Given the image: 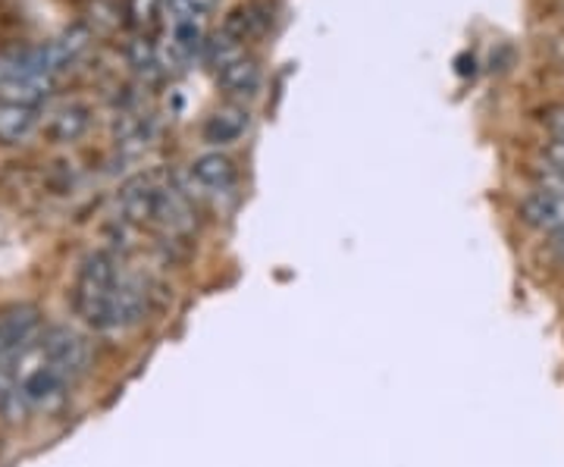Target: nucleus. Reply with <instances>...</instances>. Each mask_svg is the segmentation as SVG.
I'll use <instances>...</instances> for the list:
<instances>
[{"label": "nucleus", "mask_w": 564, "mask_h": 467, "mask_svg": "<svg viewBox=\"0 0 564 467\" xmlns=\"http://www.w3.org/2000/svg\"><path fill=\"white\" fill-rule=\"evenodd\" d=\"M69 298L85 326L98 333H126L151 314L154 289L144 273L126 264L120 251L98 248L82 258Z\"/></svg>", "instance_id": "obj_2"}, {"label": "nucleus", "mask_w": 564, "mask_h": 467, "mask_svg": "<svg viewBox=\"0 0 564 467\" xmlns=\"http://www.w3.org/2000/svg\"><path fill=\"white\" fill-rule=\"evenodd\" d=\"M129 7V25L135 29V35H154L161 29L163 20V0H126Z\"/></svg>", "instance_id": "obj_13"}, {"label": "nucleus", "mask_w": 564, "mask_h": 467, "mask_svg": "<svg viewBox=\"0 0 564 467\" xmlns=\"http://www.w3.org/2000/svg\"><path fill=\"white\" fill-rule=\"evenodd\" d=\"M41 107H25V104L0 101V144L29 142L41 129Z\"/></svg>", "instance_id": "obj_10"}, {"label": "nucleus", "mask_w": 564, "mask_h": 467, "mask_svg": "<svg viewBox=\"0 0 564 467\" xmlns=\"http://www.w3.org/2000/svg\"><path fill=\"white\" fill-rule=\"evenodd\" d=\"M188 3H192V7H195L198 13H204V17H207V13L214 10V3H217V0H188Z\"/></svg>", "instance_id": "obj_17"}, {"label": "nucleus", "mask_w": 564, "mask_h": 467, "mask_svg": "<svg viewBox=\"0 0 564 467\" xmlns=\"http://www.w3.org/2000/svg\"><path fill=\"white\" fill-rule=\"evenodd\" d=\"M85 17V29L91 35H113L120 25H129V7L126 0H91Z\"/></svg>", "instance_id": "obj_12"}, {"label": "nucleus", "mask_w": 564, "mask_h": 467, "mask_svg": "<svg viewBox=\"0 0 564 467\" xmlns=\"http://www.w3.org/2000/svg\"><path fill=\"white\" fill-rule=\"evenodd\" d=\"M57 73L47 57V44L13 47L0 54V101L41 107L54 91Z\"/></svg>", "instance_id": "obj_3"}, {"label": "nucleus", "mask_w": 564, "mask_h": 467, "mask_svg": "<svg viewBox=\"0 0 564 467\" xmlns=\"http://www.w3.org/2000/svg\"><path fill=\"white\" fill-rule=\"evenodd\" d=\"M518 217H521V224L536 229V232H543V236H558V232H564V202L555 198V195H545L540 188H533L530 195L521 198Z\"/></svg>", "instance_id": "obj_8"}, {"label": "nucleus", "mask_w": 564, "mask_h": 467, "mask_svg": "<svg viewBox=\"0 0 564 467\" xmlns=\"http://www.w3.org/2000/svg\"><path fill=\"white\" fill-rule=\"evenodd\" d=\"M248 126H251V113H248V107L245 104H223L217 107L202 126V139L207 144H214L217 151L226 148V144H236L242 139L245 132H248Z\"/></svg>", "instance_id": "obj_7"}, {"label": "nucleus", "mask_w": 564, "mask_h": 467, "mask_svg": "<svg viewBox=\"0 0 564 467\" xmlns=\"http://www.w3.org/2000/svg\"><path fill=\"white\" fill-rule=\"evenodd\" d=\"M91 367L79 329L44 324L39 307H0V414H51Z\"/></svg>", "instance_id": "obj_1"}, {"label": "nucleus", "mask_w": 564, "mask_h": 467, "mask_svg": "<svg viewBox=\"0 0 564 467\" xmlns=\"http://www.w3.org/2000/svg\"><path fill=\"white\" fill-rule=\"evenodd\" d=\"M126 57H129L132 69H135L144 82H158L166 76L163 51L154 44V39H148V35H135V39L129 41V44H126Z\"/></svg>", "instance_id": "obj_11"}, {"label": "nucleus", "mask_w": 564, "mask_h": 467, "mask_svg": "<svg viewBox=\"0 0 564 467\" xmlns=\"http://www.w3.org/2000/svg\"><path fill=\"white\" fill-rule=\"evenodd\" d=\"M217 76V85H220V91L229 98L232 104H245L251 101L258 91H261V66L254 57H239L236 63H229V66H223L214 73Z\"/></svg>", "instance_id": "obj_9"}, {"label": "nucleus", "mask_w": 564, "mask_h": 467, "mask_svg": "<svg viewBox=\"0 0 564 467\" xmlns=\"http://www.w3.org/2000/svg\"><path fill=\"white\" fill-rule=\"evenodd\" d=\"M41 129L51 142L69 144L79 142L82 135L91 129V107L82 101H63L51 113L41 117Z\"/></svg>", "instance_id": "obj_6"}, {"label": "nucleus", "mask_w": 564, "mask_h": 467, "mask_svg": "<svg viewBox=\"0 0 564 467\" xmlns=\"http://www.w3.org/2000/svg\"><path fill=\"white\" fill-rule=\"evenodd\" d=\"M163 170H148L132 180H126L117 195V220L132 229L154 226L158 202H161Z\"/></svg>", "instance_id": "obj_5"}, {"label": "nucleus", "mask_w": 564, "mask_h": 467, "mask_svg": "<svg viewBox=\"0 0 564 467\" xmlns=\"http://www.w3.org/2000/svg\"><path fill=\"white\" fill-rule=\"evenodd\" d=\"M530 176H533V185L545 192V195H555V198H562L564 202V170L562 166H549V163H536L533 170H530Z\"/></svg>", "instance_id": "obj_14"}, {"label": "nucleus", "mask_w": 564, "mask_h": 467, "mask_svg": "<svg viewBox=\"0 0 564 467\" xmlns=\"http://www.w3.org/2000/svg\"><path fill=\"white\" fill-rule=\"evenodd\" d=\"M458 76H467V73H474V57H467V54H462L458 57Z\"/></svg>", "instance_id": "obj_16"}, {"label": "nucleus", "mask_w": 564, "mask_h": 467, "mask_svg": "<svg viewBox=\"0 0 564 467\" xmlns=\"http://www.w3.org/2000/svg\"><path fill=\"white\" fill-rule=\"evenodd\" d=\"M185 180H188V188L195 192L198 202H204V198L220 202V198L236 195L239 170H236V161L229 154H223V151L214 148V151H204V154H198L195 161L188 163Z\"/></svg>", "instance_id": "obj_4"}, {"label": "nucleus", "mask_w": 564, "mask_h": 467, "mask_svg": "<svg viewBox=\"0 0 564 467\" xmlns=\"http://www.w3.org/2000/svg\"><path fill=\"white\" fill-rule=\"evenodd\" d=\"M549 251H552V258H555V261H562V264H564V232L552 236V242H549Z\"/></svg>", "instance_id": "obj_15"}]
</instances>
